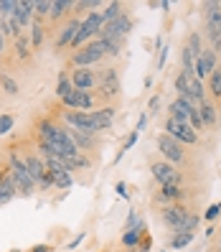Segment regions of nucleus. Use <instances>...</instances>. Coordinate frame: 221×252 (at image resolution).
Here are the masks:
<instances>
[{"instance_id":"72a5a7b5","label":"nucleus","mask_w":221,"mask_h":252,"mask_svg":"<svg viewBox=\"0 0 221 252\" xmlns=\"http://www.w3.org/2000/svg\"><path fill=\"white\" fill-rule=\"evenodd\" d=\"M193 232H181V234H175L173 240H170V247H175V250H181V247H186V245H191L193 242Z\"/></svg>"},{"instance_id":"a211bd4d","label":"nucleus","mask_w":221,"mask_h":252,"mask_svg":"<svg viewBox=\"0 0 221 252\" xmlns=\"http://www.w3.org/2000/svg\"><path fill=\"white\" fill-rule=\"evenodd\" d=\"M191 110H196V107H191L186 99H173L170 102V107H168V112H170V117L173 120H178V123H188L191 120Z\"/></svg>"},{"instance_id":"e433bc0d","label":"nucleus","mask_w":221,"mask_h":252,"mask_svg":"<svg viewBox=\"0 0 221 252\" xmlns=\"http://www.w3.org/2000/svg\"><path fill=\"white\" fill-rule=\"evenodd\" d=\"M16 120H13V115H0V135H5V132L13 130Z\"/></svg>"},{"instance_id":"c85d7f7f","label":"nucleus","mask_w":221,"mask_h":252,"mask_svg":"<svg viewBox=\"0 0 221 252\" xmlns=\"http://www.w3.org/2000/svg\"><path fill=\"white\" fill-rule=\"evenodd\" d=\"M71 90H74L71 77H69V74H61V77H58V82H56V97H58V99H64Z\"/></svg>"},{"instance_id":"423d86ee","label":"nucleus","mask_w":221,"mask_h":252,"mask_svg":"<svg viewBox=\"0 0 221 252\" xmlns=\"http://www.w3.org/2000/svg\"><path fill=\"white\" fill-rule=\"evenodd\" d=\"M150 171H153V179H155L160 186H181V184H183L181 171H175L168 160H158V163H153Z\"/></svg>"},{"instance_id":"473e14b6","label":"nucleus","mask_w":221,"mask_h":252,"mask_svg":"<svg viewBox=\"0 0 221 252\" xmlns=\"http://www.w3.org/2000/svg\"><path fill=\"white\" fill-rule=\"evenodd\" d=\"M122 13H125V5H122V3H110L107 10L102 13V16H105V23H110V21H114V18H120Z\"/></svg>"},{"instance_id":"58836bf2","label":"nucleus","mask_w":221,"mask_h":252,"mask_svg":"<svg viewBox=\"0 0 221 252\" xmlns=\"http://www.w3.org/2000/svg\"><path fill=\"white\" fill-rule=\"evenodd\" d=\"M158 107H160V94H155V97L150 99V107H147V110H150V112H147V115H153V112H158Z\"/></svg>"},{"instance_id":"a18cd8bd","label":"nucleus","mask_w":221,"mask_h":252,"mask_svg":"<svg viewBox=\"0 0 221 252\" xmlns=\"http://www.w3.org/2000/svg\"><path fill=\"white\" fill-rule=\"evenodd\" d=\"M0 59H3V33H0Z\"/></svg>"},{"instance_id":"5701e85b","label":"nucleus","mask_w":221,"mask_h":252,"mask_svg":"<svg viewBox=\"0 0 221 252\" xmlns=\"http://www.w3.org/2000/svg\"><path fill=\"white\" fill-rule=\"evenodd\" d=\"M43 31H46V28H43L41 18L36 16V18H33V23H31V46H33V49H41V43H43V36H46Z\"/></svg>"},{"instance_id":"f03ea898","label":"nucleus","mask_w":221,"mask_h":252,"mask_svg":"<svg viewBox=\"0 0 221 252\" xmlns=\"http://www.w3.org/2000/svg\"><path fill=\"white\" fill-rule=\"evenodd\" d=\"M8 168H10L13 181H16V186H18V194L33 196L36 194V181L31 179V173H28V168H26V160L18 153H13V151L8 153Z\"/></svg>"},{"instance_id":"20e7f679","label":"nucleus","mask_w":221,"mask_h":252,"mask_svg":"<svg viewBox=\"0 0 221 252\" xmlns=\"http://www.w3.org/2000/svg\"><path fill=\"white\" fill-rule=\"evenodd\" d=\"M64 123L69 125V130H74V132H84V135H99V130H97V125H94V120H92V115L89 112H79V110H64Z\"/></svg>"},{"instance_id":"aec40b11","label":"nucleus","mask_w":221,"mask_h":252,"mask_svg":"<svg viewBox=\"0 0 221 252\" xmlns=\"http://www.w3.org/2000/svg\"><path fill=\"white\" fill-rule=\"evenodd\" d=\"M16 56H18V62H28L31 59V38L26 33H21L16 38Z\"/></svg>"},{"instance_id":"bb28decb","label":"nucleus","mask_w":221,"mask_h":252,"mask_svg":"<svg viewBox=\"0 0 221 252\" xmlns=\"http://www.w3.org/2000/svg\"><path fill=\"white\" fill-rule=\"evenodd\" d=\"M181 62H183V71L188 74V77H193V69H196V56L191 54L188 46L181 49Z\"/></svg>"},{"instance_id":"b1692460","label":"nucleus","mask_w":221,"mask_h":252,"mask_svg":"<svg viewBox=\"0 0 221 252\" xmlns=\"http://www.w3.org/2000/svg\"><path fill=\"white\" fill-rule=\"evenodd\" d=\"M0 87H3V92L5 94H10V97H16L18 92H21V87H18V82L10 77L8 71H0Z\"/></svg>"},{"instance_id":"7ed1b4c3","label":"nucleus","mask_w":221,"mask_h":252,"mask_svg":"<svg viewBox=\"0 0 221 252\" xmlns=\"http://www.w3.org/2000/svg\"><path fill=\"white\" fill-rule=\"evenodd\" d=\"M105 56H107L105 54V43H102L99 38H94V41H89L86 46H82L77 54L71 56V64H74V69H92Z\"/></svg>"},{"instance_id":"393cba45","label":"nucleus","mask_w":221,"mask_h":252,"mask_svg":"<svg viewBox=\"0 0 221 252\" xmlns=\"http://www.w3.org/2000/svg\"><path fill=\"white\" fill-rule=\"evenodd\" d=\"M51 173V171H49ZM54 176V186L56 189H71L74 186V176L71 171H58V173H51Z\"/></svg>"},{"instance_id":"c03bdc74","label":"nucleus","mask_w":221,"mask_h":252,"mask_svg":"<svg viewBox=\"0 0 221 252\" xmlns=\"http://www.w3.org/2000/svg\"><path fill=\"white\" fill-rule=\"evenodd\" d=\"M117 194H120L122 199H127V194H125V184H117Z\"/></svg>"},{"instance_id":"412c9836","label":"nucleus","mask_w":221,"mask_h":252,"mask_svg":"<svg viewBox=\"0 0 221 252\" xmlns=\"http://www.w3.org/2000/svg\"><path fill=\"white\" fill-rule=\"evenodd\" d=\"M0 33L3 36H21L23 33V28L18 26V21L13 18V16H8V18H0Z\"/></svg>"},{"instance_id":"ddd939ff","label":"nucleus","mask_w":221,"mask_h":252,"mask_svg":"<svg viewBox=\"0 0 221 252\" xmlns=\"http://www.w3.org/2000/svg\"><path fill=\"white\" fill-rule=\"evenodd\" d=\"M82 23H84V18H71V21L61 28V31H58V36H56V49H66V46H71V41H74V36L79 33Z\"/></svg>"},{"instance_id":"a878e982","label":"nucleus","mask_w":221,"mask_h":252,"mask_svg":"<svg viewBox=\"0 0 221 252\" xmlns=\"http://www.w3.org/2000/svg\"><path fill=\"white\" fill-rule=\"evenodd\" d=\"M142 229H145V224H140V227H135V229H127V232L122 234V245H125V247H135V245H140Z\"/></svg>"},{"instance_id":"0eeeda50","label":"nucleus","mask_w":221,"mask_h":252,"mask_svg":"<svg viewBox=\"0 0 221 252\" xmlns=\"http://www.w3.org/2000/svg\"><path fill=\"white\" fill-rule=\"evenodd\" d=\"M166 132H168L173 140H178V143H188V145H196L198 143V132L191 127L188 123H178V120H173V117H168V120H166Z\"/></svg>"},{"instance_id":"2eb2a0df","label":"nucleus","mask_w":221,"mask_h":252,"mask_svg":"<svg viewBox=\"0 0 221 252\" xmlns=\"http://www.w3.org/2000/svg\"><path fill=\"white\" fill-rule=\"evenodd\" d=\"M16 196H18V186H16V181H13L10 168H8V171L3 173V179H0V206L10 204Z\"/></svg>"},{"instance_id":"9d476101","label":"nucleus","mask_w":221,"mask_h":252,"mask_svg":"<svg viewBox=\"0 0 221 252\" xmlns=\"http://www.w3.org/2000/svg\"><path fill=\"white\" fill-rule=\"evenodd\" d=\"M132 31V18L127 16V13H122L120 18H114L110 23H105V28H102V33L99 36H105V38H120L125 41V36Z\"/></svg>"},{"instance_id":"f257e3e1","label":"nucleus","mask_w":221,"mask_h":252,"mask_svg":"<svg viewBox=\"0 0 221 252\" xmlns=\"http://www.w3.org/2000/svg\"><path fill=\"white\" fill-rule=\"evenodd\" d=\"M160 219H163V224L170 227L175 234L181 232H193L198 227V217L191 214L183 204H170V206H163V212H160Z\"/></svg>"},{"instance_id":"ea45409f","label":"nucleus","mask_w":221,"mask_h":252,"mask_svg":"<svg viewBox=\"0 0 221 252\" xmlns=\"http://www.w3.org/2000/svg\"><path fill=\"white\" fill-rule=\"evenodd\" d=\"M138 135H140V132L135 130V132H132V135L127 138V143H125V151H130V148H132V145H135V140H138ZM125 151H122V153H125Z\"/></svg>"},{"instance_id":"f704fd0d","label":"nucleus","mask_w":221,"mask_h":252,"mask_svg":"<svg viewBox=\"0 0 221 252\" xmlns=\"http://www.w3.org/2000/svg\"><path fill=\"white\" fill-rule=\"evenodd\" d=\"M186 46L191 49V54H193L196 59H198V56L203 54V43H201V36H198V33H191V36H188V43H186Z\"/></svg>"},{"instance_id":"1a4fd4ad","label":"nucleus","mask_w":221,"mask_h":252,"mask_svg":"<svg viewBox=\"0 0 221 252\" xmlns=\"http://www.w3.org/2000/svg\"><path fill=\"white\" fill-rule=\"evenodd\" d=\"M64 110H79V112H89L94 107V94L84 92V90H71L64 99Z\"/></svg>"},{"instance_id":"4be33fe9","label":"nucleus","mask_w":221,"mask_h":252,"mask_svg":"<svg viewBox=\"0 0 221 252\" xmlns=\"http://www.w3.org/2000/svg\"><path fill=\"white\" fill-rule=\"evenodd\" d=\"M69 135H71V140H74V143H77L79 153L92 151V148H94V135H84V132H74V130H69Z\"/></svg>"},{"instance_id":"2f4dec72","label":"nucleus","mask_w":221,"mask_h":252,"mask_svg":"<svg viewBox=\"0 0 221 252\" xmlns=\"http://www.w3.org/2000/svg\"><path fill=\"white\" fill-rule=\"evenodd\" d=\"M188 82H191V77L186 71H181L178 77H175V92H178V97L181 99H186L188 97Z\"/></svg>"},{"instance_id":"f8f14e48","label":"nucleus","mask_w":221,"mask_h":252,"mask_svg":"<svg viewBox=\"0 0 221 252\" xmlns=\"http://www.w3.org/2000/svg\"><path fill=\"white\" fill-rule=\"evenodd\" d=\"M216 69V51L214 49H203V54L196 59V69H193V77L201 82L203 77H211V71Z\"/></svg>"},{"instance_id":"a19ab883","label":"nucleus","mask_w":221,"mask_h":252,"mask_svg":"<svg viewBox=\"0 0 221 252\" xmlns=\"http://www.w3.org/2000/svg\"><path fill=\"white\" fill-rule=\"evenodd\" d=\"M84 240V234H79V237H74V240L69 242V250H74V247H79V242Z\"/></svg>"},{"instance_id":"39448f33","label":"nucleus","mask_w":221,"mask_h":252,"mask_svg":"<svg viewBox=\"0 0 221 252\" xmlns=\"http://www.w3.org/2000/svg\"><path fill=\"white\" fill-rule=\"evenodd\" d=\"M120 92H122V87H120V74H117V69L114 66L102 69L99 71V94L105 99H117Z\"/></svg>"},{"instance_id":"4468645a","label":"nucleus","mask_w":221,"mask_h":252,"mask_svg":"<svg viewBox=\"0 0 221 252\" xmlns=\"http://www.w3.org/2000/svg\"><path fill=\"white\" fill-rule=\"evenodd\" d=\"M13 18L18 21L21 28H28V26H31L33 18H36L33 3H31V0H18V3H16V10H13Z\"/></svg>"},{"instance_id":"79ce46f5","label":"nucleus","mask_w":221,"mask_h":252,"mask_svg":"<svg viewBox=\"0 0 221 252\" xmlns=\"http://www.w3.org/2000/svg\"><path fill=\"white\" fill-rule=\"evenodd\" d=\"M31 252H51V245H36Z\"/></svg>"},{"instance_id":"49530a36","label":"nucleus","mask_w":221,"mask_h":252,"mask_svg":"<svg viewBox=\"0 0 221 252\" xmlns=\"http://www.w3.org/2000/svg\"><path fill=\"white\" fill-rule=\"evenodd\" d=\"M0 179H3V173H0Z\"/></svg>"},{"instance_id":"37998d69","label":"nucleus","mask_w":221,"mask_h":252,"mask_svg":"<svg viewBox=\"0 0 221 252\" xmlns=\"http://www.w3.org/2000/svg\"><path fill=\"white\" fill-rule=\"evenodd\" d=\"M145 125H147V115H142V117H140V123H138V127H135V130L140 132V130H145Z\"/></svg>"},{"instance_id":"cd10ccee","label":"nucleus","mask_w":221,"mask_h":252,"mask_svg":"<svg viewBox=\"0 0 221 252\" xmlns=\"http://www.w3.org/2000/svg\"><path fill=\"white\" fill-rule=\"evenodd\" d=\"M99 41L105 43V54L107 56H120L122 54V41L120 38H105V36H99Z\"/></svg>"},{"instance_id":"9b49d317","label":"nucleus","mask_w":221,"mask_h":252,"mask_svg":"<svg viewBox=\"0 0 221 252\" xmlns=\"http://www.w3.org/2000/svg\"><path fill=\"white\" fill-rule=\"evenodd\" d=\"M74 90H84V92H92L94 87L99 84V74L94 69H71L69 71Z\"/></svg>"},{"instance_id":"4c0bfd02","label":"nucleus","mask_w":221,"mask_h":252,"mask_svg":"<svg viewBox=\"0 0 221 252\" xmlns=\"http://www.w3.org/2000/svg\"><path fill=\"white\" fill-rule=\"evenodd\" d=\"M219 214H221V204H211L209 209H206L203 219H206V221H216V219H219Z\"/></svg>"},{"instance_id":"dca6fc26","label":"nucleus","mask_w":221,"mask_h":252,"mask_svg":"<svg viewBox=\"0 0 221 252\" xmlns=\"http://www.w3.org/2000/svg\"><path fill=\"white\" fill-rule=\"evenodd\" d=\"M89 115H92V120H94L97 130L102 132V130L112 127V123H114V115H117V110H114L112 105H107V107H97V110H94V112H89Z\"/></svg>"},{"instance_id":"f3484780","label":"nucleus","mask_w":221,"mask_h":252,"mask_svg":"<svg viewBox=\"0 0 221 252\" xmlns=\"http://www.w3.org/2000/svg\"><path fill=\"white\" fill-rule=\"evenodd\" d=\"M181 199H183V189H181V186H160L158 196H155V201L166 204V206H170V204H181Z\"/></svg>"},{"instance_id":"c9c22d12","label":"nucleus","mask_w":221,"mask_h":252,"mask_svg":"<svg viewBox=\"0 0 221 252\" xmlns=\"http://www.w3.org/2000/svg\"><path fill=\"white\" fill-rule=\"evenodd\" d=\"M51 0H36V3H33V13H36V16L38 18H43V16H51Z\"/></svg>"},{"instance_id":"7c9ffc66","label":"nucleus","mask_w":221,"mask_h":252,"mask_svg":"<svg viewBox=\"0 0 221 252\" xmlns=\"http://www.w3.org/2000/svg\"><path fill=\"white\" fill-rule=\"evenodd\" d=\"M69 8H74L71 0H54V5H51V18L56 21V18L66 16V10H69Z\"/></svg>"},{"instance_id":"c756f323","label":"nucleus","mask_w":221,"mask_h":252,"mask_svg":"<svg viewBox=\"0 0 221 252\" xmlns=\"http://www.w3.org/2000/svg\"><path fill=\"white\" fill-rule=\"evenodd\" d=\"M209 92H211L216 99H221V66H216V69L211 71V79H209Z\"/></svg>"},{"instance_id":"6ab92c4d","label":"nucleus","mask_w":221,"mask_h":252,"mask_svg":"<svg viewBox=\"0 0 221 252\" xmlns=\"http://www.w3.org/2000/svg\"><path fill=\"white\" fill-rule=\"evenodd\" d=\"M198 112H201V120H203V125H216V120H219V110L211 105L209 99H203L201 105H198Z\"/></svg>"},{"instance_id":"6e6552de","label":"nucleus","mask_w":221,"mask_h":252,"mask_svg":"<svg viewBox=\"0 0 221 252\" xmlns=\"http://www.w3.org/2000/svg\"><path fill=\"white\" fill-rule=\"evenodd\" d=\"M158 151L166 156V160L170 163H183L186 160V153H183V145L178 140H173L168 132H163V135H158Z\"/></svg>"}]
</instances>
